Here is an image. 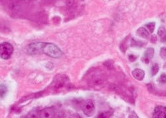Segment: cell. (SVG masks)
<instances>
[{
	"label": "cell",
	"mask_w": 166,
	"mask_h": 118,
	"mask_svg": "<svg viewBox=\"0 0 166 118\" xmlns=\"http://www.w3.org/2000/svg\"><path fill=\"white\" fill-rule=\"evenodd\" d=\"M28 51L31 54L44 53L52 58H59L63 54L61 49L55 44L41 42L30 44Z\"/></svg>",
	"instance_id": "1"
},
{
	"label": "cell",
	"mask_w": 166,
	"mask_h": 118,
	"mask_svg": "<svg viewBox=\"0 0 166 118\" xmlns=\"http://www.w3.org/2000/svg\"><path fill=\"white\" fill-rule=\"evenodd\" d=\"M13 52V47L10 44L4 42L0 44V57L3 59H8Z\"/></svg>",
	"instance_id": "2"
},
{
	"label": "cell",
	"mask_w": 166,
	"mask_h": 118,
	"mask_svg": "<svg viewBox=\"0 0 166 118\" xmlns=\"http://www.w3.org/2000/svg\"><path fill=\"white\" fill-rule=\"evenodd\" d=\"M82 109H83L84 113H85L86 115L91 117V116H93L94 115V113H95V104H94L93 102L92 101V100H87V101L83 103Z\"/></svg>",
	"instance_id": "3"
},
{
	"label": "cell",
	"mask_w": 166,
	"mask_h": 118,
	"mask_svg": "<svg viewBox=\"0 0 166 118\" xmlns=\"http://www.w3.org/2000/svg\"><path fill=\"white\" fill-rule=\"evenodd\" d=\"M57 117L58 115L55 110L52 108H46L44 110H42L36 115V117Z\"/></svg>",
	"instance_id": "4"
},
{
	"label": "cell",
	"mask_w": 166,
	"mask_h": 118,
	"mask_svg": "<svg viewBox=\"0 0 166 118\" xmlns=\"http://www.w3.org/2000/svg\"><path fill=\"white\" fill-rule=\"evenodd\" d=\"M166 109L164 106H157L154 109L153 117L157 118H164L165 116Z\"/></svg>",
	"instance_id": "5"
},
{
	"label": "cell",
	"mask_w": 166,
	"mask_h": 118,
	"mask_svg": "<svg viewBox=\"0 0 166 118\" xmlns=\"http://www.w3.org/2000/svg\"><path fill=\"white\" fill-rule=\"evenodd\" d=\"M153 54H154V49H153V48H151V47L147 48V49L146 50V51H145V53H144V56H143V57L142 58V60H143V61H144L145 63H148L149 62L150 59L153 57Z\"/></svg>",
	"instance_id": "6"
},
{
	"label": "cell",
	"mask_w": 166,
	"mask_h": 118,
	"mask_svg": "<svg viewBox=\"0 0 166 118\" xmlns=\"http://www.w3.org/2000/svg\"><path fill=\"white\" fill-rule=\"evenodd\" d=\"M132 75L136 80L139 81H142L145 77V72L141 69L136 68L132 71Z\"/></svg>",
	"instance_id": "7"
},
{
	"label": "cell",
	"mask_w": 166,
	"mask_h": 118,
	"mask_svg": "<svg viewBox=\"0 0 166 118\" xmlns=\"http://www.w3.org/2000/svg\"><path fill=\"white\" fill-rule=\"evenodd\" d=\"M137 34L138 36L141 37V38L145 39H147L149 36V32H148L147 29L143 28V27L139 28L137 30Z\"/></svg>",
	"instance_id": "8"
},
{
	"label": "cell",
	"mask_w": 166,
	"mask_h": 118,
	"mask_svg": "<svg viewBox=\"0 0 166 118\" xmlns=\"http://www.w3.org/2000/svg\"><path fill=\"white\" fill-rule=\"evenodd\" d=\"M7 92V88L5 85H0V98H3L6 96Z\"/></svg>",
	"instance_id": "9"
},
{
	"label": "cell",
	"mask_w": 166,
	"mask_h": 118,
	"mask_svg": "<svg viewBox=\"0 0 166 118\" xmlns=\"http://www.w3.org/2000/svg\"><path fill=\"white\" fill-rule=\"evenodd\" d=\"M145 27L147 28V29L149 31V32L152 34V33L154 31V29H155V22H150V23H148L145 25Z\"/></svg>",
	"instance_id": "10"
},
{
	"label": "cell",
	"mask_w": 166,
	"mask_h": 118,
	"mask_svg": "<svg viewBox=\"0 0 166 118\" xmlns=\"http://www.w3.org/2000/svg\"><path fill=\"white\" fill-rule=\"evenodd\" d=\"M158 36L161 37V38L165 39V29L164 27H160L158 30Z\"/></svg>",
	"instance_id": "11"
},
{
	"label": "cell",
	"mask_w": 166,
	"mask_h": 118,
	"mask_svg": "<svg viewBox=\"0 0 166 118\" xmlns=\"http://www.w3.org/2000/svg\"><path fill=\"white\" fill-rule=\"evenodd\" d=\"M159 65L157 63H153V65H152L151 67V74L152 75H155L157 73L158 71H159Z\"/></svg>",
	"instance_id": "12"
},
{
	"label": "cell",
	"mask_w": 166,
	"mask_h": 118,
	"mask_svg": "<svg viewBox=\"0 0 166 118\" xmlns=\"http://www.w3.org/2000/svg\"><path fill=\"white\" fill-rule=\"evenodd\" d=\"M159 82L162 84H165L166 82V77H165V73H163V74L161 75V76L159 77Z\"/></svg>",
	"instance_id": "13"
},
{
	"label": "cell",
	"mask_w": 166,
	"mask_h": 118,
	"mask_svg": "<svg viewBox=\"0 0 166 118\" xmlns=\"http://www.w3.org/2000/svg\"><path fill=\"white\" fill-rule=\"evenodd\" d=\"M160 55L163 59H165L166 57V51H165V47H162L161 50H160Z\"/></svg>",
	"instance_id": "14"
},
{
	"label": "cell",
	"mask_w": 166,
	"mask_h": 118,
	"mask_svg": "<svg viewBox=\"0 0 166 118\" xmlns=\"http://www.w3.org/2000/svg\"><path fill=\"white\" fill-rule=\"evenodd\" d=\"M129 59L131 61H133L136 60V56H135V55H129Z\"/></svg>",
	"instance_id": "15"
}]
</instances>
